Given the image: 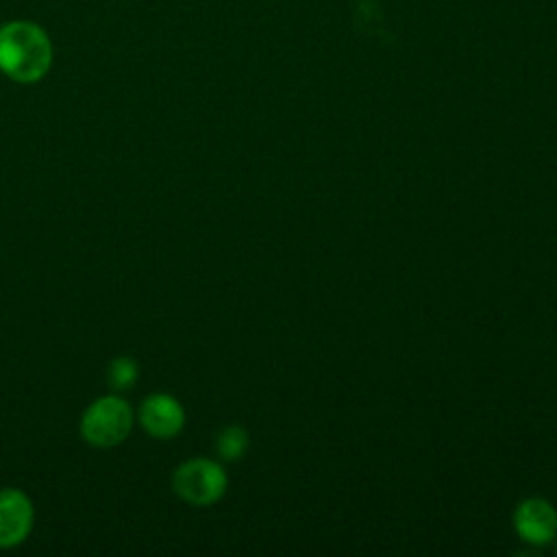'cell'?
I'll list each match as a JSON object with an SVG mask.
<instances>
[{"instance_id": "cell-3", "label": "cell", "mask_w": 557, "mask_h": 557, "mask_svg": "<svg viewBox=\"0 0 557 557\" xmlns=\"http://www.w3.org/2000/svg\"><path fill=\"white\" fill-rule=\"evenodd\" d=\"M228 479L224 468L205 457L189 459L181 463L172 474V487L174 492L189 505L207 507L220 500L226 492Z\"/></svg>"}, {"instance_id": "cell-2", "label": "cell", "mask_w": 557, "mask_h": 557, "mask_svg": "<svg viewBox=\"0 0 557 557\" xmlns=\"http://www.w3.org/2000/svg\"><path fill=\"white\" fill-rule=\"evenodd\" d=\"M133 429V411L120 396L96 398L81 418V435L98 448L117 446Z\"/></svg>"}, {"instance_id": "cell-4", "label": "cell", "mask_w": 557, "mask_h": 557, "mask_svg": "<svg viewBox=\"0 0 557 557\" xmlns=\"http://www.w3.org/2000/svg\"><path fill=\"white\" fill-rule=\"evenodd\" d=\"M33 503L17 487L0 490V548L17 546L33 529Z\"/></svg>"}, {"instance_id": "cell-5", "label": "cell", "mask_w": 557, "mask_h": 557, "mask_svg": "<svg viewBox=\"0 0 557 557\" xmlns=\"http://www.w3.org/2000/svg\"><path fill=\"white\" fill-rule=\"evenodd\" d=\"M513 527L524 542L548 544L557 535V511L544 498H527L513 511Z\"/></svg>"}, {"instance_id": "cell-7", "label": "cell", "mask_w": 557, "mask_h": 557, "mask_svg": "<svg viewBox=\"0 0 557 557\" xmlns=\"http://www.w3.org/2000/svg\"><path fill=\"white\" fill-rule=\"evenodd\" d=\"M248 444H250V437H248V431L237 426V424H231V426H224L218 437H215V450L222 459L226 461H235V459H242L244 453L248 450Z\"/></svg>"}, {"instance_id": "cell-6", "label": "cell", "mask_w": 557, "mask_h": 557, "mask_svg": "<svg viewBox=\"0 0 557 557\" xmlns=\"http://www.w3.org/2000/svg\"><path fill=\"white\" fill-rule=\"evenodd\" d=\"M139 422L150 437L170 440L183 429L185 411L174 396L150 394L139 407Z\"/></svg>"}, {"instance_id": "cell-1", "label": "cell", "mask_w": 557, "mask_h": 557, "mask_svg": "<svg viewBox=\"0 0 557 557\" xmlns=\"http://www.w3.org/2000/svg\"><path fill=\"white\" fill-rule=\"evenodd\" d=\"M52 65V44L33 22L0 26V70L17 83H35Z\"/></svg>"}, {"instance_id": "cell-8", "label": "cell", "mask_w": 557, "mask_h": 557, "mask_svg": "<svg viewBox=\"0 0 557 557\" xmlns=\"http://www.w3.org/2000/svg\"><path fill=\"white\" fill-rule=\"evenodd\" d=\"M137 374H139L137 361L131 359V357H115L109 363V372H107L109 385L113 389H128V387H133Z\"/></svg>"}]
</instances>
